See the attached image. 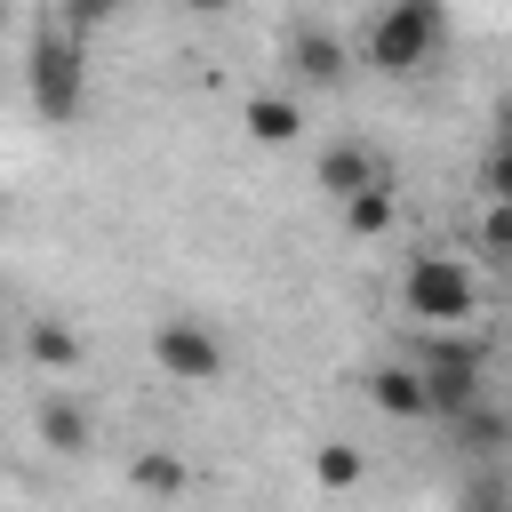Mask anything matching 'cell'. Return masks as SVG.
Here are the masks:
<instances>
[{"mask_svg":"<svg viewBox=\"0 0 512 512\" xmlns=\"http://www.w3.org/2000/svg\"><path fill=\"white\" fill-rule=\"evenodd\" d=\"M24 72H32V112H40L48 128H64V120L80 112V40L64 32V16H40Z\"/></svg>","mask_w":512,"mask_h":512,"instance_id":"1","label":"cell"},{"mask_svg":"<svg viewBox=\"0 0 512 512\" xmlns=\"http://www.w3.org/2000/svg\"><path fill=\"white\" fill-rule=\"evenodd\" d=\"M440 40H448V8H440V0H400V8H384V16L368 24V64L416 72Z\"/></svg>","mask_w":512,"mask_h":512,"instance_id":"2","label":"cell"},{"mask_svg":"<svg viewBox=\"0 0 512 512\" xmlns=\"http://www.w3.org/2000/svg\"><path fill=\"white\" fill-rule=\"evenodd\" d=\"M400 296H408L416 320H472V272L456 256H416L408 280H400Z\"/></svg>","mask_w":512,"mask_h":512,"instance_id":"3","label":"cell"},{"mask_svg":"<svg viewBox=\"0 0 512 512\" xmlns=\"http://www.w3.org/2000/svg\"><path fill=\"white\" fill-rule=\"evenodd\" d=\"M152 360H160L176 384H216V376H224V344H216L200 320H160V328H152Z\"/></svg>","mask_w":512,"mask_h":512,"instance_id":"4","label":"cell"},{"mask_svg":"<svg viewBox=\"0 0 512 512\" xmlns=\"http://www.w3.org/2000/svg\"><path fill=\"white\" fill-rule=\"evenodd\" d=\"M424 392H432V416H464V408H480V352L472 344H432V360H424Z\"/></svg>","mask_w":512,"mask_h":512,"instance_id":"5","label":"cell"},{"mask_svg":"<svg viewBox=\"0 0 512 512\" xmlns=\"http://www.w3.org/2000/svg\"><path fill=\"white\" fill-rule=\"evenodd\" d=\"M376 184H384V168H376L368 144H328V152H320V192H336L344 208H352L360 192H376Z\"/></svg>","mask_w":512,"mask_h":512,"instance_id":"6","label":"cell"},{"mask_svg":"<svg viewBox=\"0 0 512 512\" xmlns=\"http://www.w3.org/2000/svg\"><path fill=\"white\" fill-rule=\"evenodd\" d=\"M448 448L472 456V464H496V456L512 448V416H496V408H464V416L448 424Z\"/></svg>","mask_w":512,"mask_h":512,"instance_id":"7","label":"cell"},{"mask_svg":"<svg viewBox=\"0 0 512 512\" xmlns=\"http://www.w3.org/2000/svg\"><path fill=\"white\" fill-rule=\"evenodd\" d=\"M368 400L384 408V416H432V392H424V368H376L368 376Z\"/></svg>","mask_w":512,"mask_h":512,"instance_id":"8","label":"cell"},{"mask_svg":"<svg viewBox=\"0 0 512 512\" xmlns=\"http://www.w3.org/2000/svg\"><path fill=\"white\" fill-rule=\"evenodd\" d=\"M288 64L328 88V80H344V40H336V32H296V40H288Z\"/></svg>","mask_w":512,"mask_h":512,"instance_id":"9","label":"cell"},{"mask_svg":"<svg viewBox=\"0 0 512 512\" xmlns=\"http://www.w3.org/2000/svg\"><path fill=\"white\" fill-rule=\"evenodd\" d=\"M128 480H136L144 496H176V488H184L192 472H184V456H168V448H144V456L128 464Z\"/></svg>","mask_w":512,"mask_h":512,"instance_id":"10","label":"cell"},{"mask_svg":"<svg viewBox=\"0 0 512 512\" xmlns=\"http://www.w3.org/2000/svg\"><path fill=\"white\" fill-rule=\"evenodd\" d=\"M248 128H256V144H288V136L304 128V112H296L288 96H256V104H248Z\"/></svg>","mask_w":512,"mask_h":512,"instance_id":"11","label":"cell"},{"mask_svg":"<svg viewBox=\"0 0 512 512\" xmlns=\"http://www.w3.org/2000/svg\"><path fill=\"white\" fill-rule=\"evenodd\" d=\"M40 440H48V448H64V456H80V448H88V416H80V408H64V400H48V408H40Z\"/></svg>","mask_w":512,"mask_h":512,"instance_id":"12","label":"cell"},{"mask_svg":"<svg viewBox=\"0 0 512 512\" xmlns=\"http://www.w3.org/2000/svg\"><path fill=\"white\" fill-rule=\"evenodd\" d=\"M456 512H512V480H504L496 464H480V472L464 480V496H456Z\"/></svg>","mask_w":512,"mask_h":512,"instance_id":"13","label":"cell"},{"mask_svg":"<svg viewBox=\"0 0 512 512\" xmlns=\"http://www.w3.org/2000/svg\"><path fill=\"white\" fill-rule=\"evenodd\" d=\"M24 344H32V360H40V368H72V360H80L72 328H56V320H32V336H24Z\"/></svg>","mask_w":512,"mask_h":512,"instance_id":"14","label":"cell"},{"mask_svg":"<svg viewBox=\"0 0 512 512\" xmlns=\"http://www.w3.org/2000/svg\"><path fill=\"white\" fill-rule=\"evenodd\" d=\"M312 472H320V488H352L360 480V448L352 440H328V448H312Z\"/></svg>","mask_w":512,"mask_h":512,"instance_id":"15","label":"cell"},{"mask_svg":"<svg viewBox=\"0 0 512 512\" xmlns=\"http://www.w3.org/2000/svg\"><path fill=\"white\" fill-rule=\"evenodd\" d=\"M344 224H352V232H368V240H376V232H392V184H376V192H360V200L344 208Z\"/></svg>","mask_w":512,"mask_h":512,"instance_id":"16","label":"cell"},{"mask_svg":"<svg viewBox=\"0 0 512 512\" xmlns=\"http://www.w3.org/2000/svg\"><path fill=\"white\" fill-rule=\"evenodd\" d=\"M488 208H512V152H488Z\"/></svg>","mask_w":512,"mask_h":512,"instance_id":"17","label":"cell"},{"mask_svg":"<svg viewBox=\"0 0 512 512\" xmlns=\"http://www.w3.org/2000/svg\"><path fill=\"white\" fill-rule=\"evenodd\" d=\"M480 240H488L496 256H512V208H488V224H480Z\"/></svg>","mask_w":512,"mask_h":512,"instance_id":"18","label":"cell"}]
</instances>
